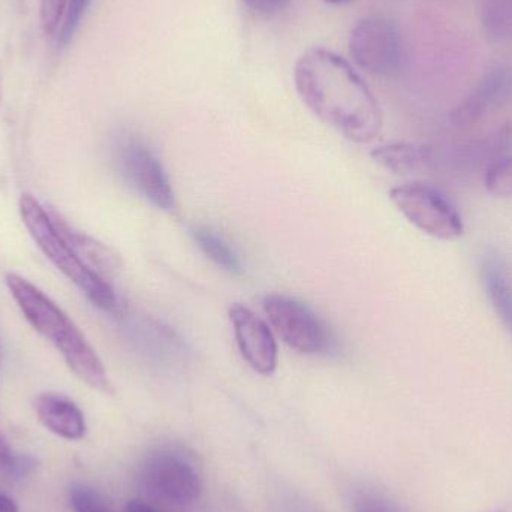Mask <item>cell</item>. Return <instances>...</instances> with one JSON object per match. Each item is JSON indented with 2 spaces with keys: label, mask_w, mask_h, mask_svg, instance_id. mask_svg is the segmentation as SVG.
<instances>
[{
  "label": "cell",
  "mask_w": 512,
  "mask_h": 512,
  "mask_svg": "<svg viewBox=\"0 0 512 512\" xmlns=\"http://www.w3.org/2000/svg\"><path fill=\"white\" fill-rule=\"evenodd\" d=\"M0 512H20V508L11 496L0 492Z\"/></svg>",
  "instance_id": "23"
},
{
  "label": "cell",
  "mask_w": 512,
  "mask_h": 512,
  "mask_svg": "<svg viewBox=\"0 0 512 512\" xmlns=\"http://www.w3.org/2000/svg\"><path fill=\"white\" fill-rule=\"evenodd\" d=\"M349 53L360 68L372 74H396L405 57L402 33L387 18H366L352 30Z\"/></svg>",
  "instance_id": "8"
},
{
  "label": "cell",
  "mask_w": 512,
  "mask_h": 512,
  "mask_svg": "<svg viewBox=\"0 0 512 512\" xmlns=\"http://www.w3.org/2000/svg\"><path fill=\"white\" fill-rule=\"evenodd\" d=\"M354 512H408L390 495L376 489H361L352 498Z\"/></svg>",
  "instance_id": "17"
},
{
  "label": "cell",
  "mask_w": 512,
  "mask_h": 512,
  "mask_svg": "<svg viewBox=\"0 0 512 512\" xmlns=\"http://www.w3.org/2000/svg\"><path fill=\"white\" fill-rule=\"evenodd\" d=\"M14 468V453H12L11 447H9L8 442H6L2 432H0V469H3V471H12Z\"/></svg>",
  "instance_id": "21"
},
{
  "label": "cell",
  "mask_w": 512,
  "mask_h": 512,
  "mask_svg": "<svg viewBox=\"0 0 512 512\" xmlns=\"http://www.w3.org/2000/svg\"><path fill=\"white\" fill-rule=\"evenodd\" d=\"M69 499L75 512H111L102 496L87 486L72 487Z\"/></svg>",
  "instance_id": "18"
},
{
  "label": "cell",
  "mask_w": 512,
  "mask_h": 512,
  "mask_svg": "<svg viewBox=\"0 0 512 512\" xmlns=\"http://www.w3.org/2000/svg\"><path fill=\"white\" fill-rule=\"evenodd\" d=\"M68 0H41V24L47 35H53L66 15Z\"/></svg>",
  "instance_id": "20"
},
{
  "label": "cell",
  "mask_w": 512,
  "mask_h": 512,
  "mask_svg": "<svg viewBox=\"0 0 512 512\" xmlns=\"http://www.w3.org/2000/svg\"><path fill=\"white\" fill-rule=\"evenodd\" d=\"M53 216L54 224L57 230L62 234L63 239L74 249L75 254L80 256L93 271L108 280V277H114L119 274L123 268V261L119 254L108 248L104 243L90 237L89 234L81 233L69 225L62 216L57 215L54 210H50Z\"/></svg>",
  "instance_id": "12"
},
{
  "label": "cell",
  "mask_w": 512,
  "mask_h": 512,
  "mask_svg": "<svg viewBox=\"0 0 512 512\" xmlns=\"http://www.w3.org/2000/svg\"><path fill=\"white\" fill-rule=\"evenodd\" d=\"M20 215L24 227L35 240L42 254L51 264L65 274L96 307L114 312L117 310V297L113 286L104 277L93 271L74 249L63 239L54 224L53 216L47 207L42 206L33 195L23 194L20 198Z\"/></svg>",
  "instance_id": "3"
},
{
  "label": "cell",
  "mask_w": 512,
  "mask_h": 512,
  "mask_svg": "<svg viewBox=\"0 0 512 512\" xmlns=\"http://www.w3.org/2000/svg\"><path fill=\"white\" fill-rule=\"evenodd\" d=\"M0 99H2V78H0Z\"/></svg>",
  "instance_id": "26"
},
{
  "label": "cell",
  "mask_w": 512,
  "mask_h": 512,
  "mask_svg": "<svg viewBox=\"0 0 512 512\" xmlns=\"http://www.w3.org/2000/svg\"><path fill=\"white\" fill-rule=\"evenodd\" d=\"M245 2L254 11L271 12L274 9L280 8L285 0H245Z\"/></svg>",
  "instance_id": "22"
},
{
  "label": "cell",
  "mask_w": 512,
  "mask_h": 512,
  "mask_svg": "<svg viewBox=\"0 0 512 512\" xmlns=\"http://www.w3.org/2000/svg\"><path fill=\"white\" fill-rule=\"evenodd\" d=\"M6 286L27 322L60 352L69 369L93 390L113 393L104 363L74 321L24 277L9 273Z\"/></svg>",
  "instance_id": "2"
},
{
  "label": "cell",
  "mask_w": 512,
  "mask_h": 512,
  "mask_svg": "<svg viewBox=\"0 0 512 512\" xmlns=\"http://www.w3.org/2000/svg\"><path fill=\"white\" fill-rule=\"evenodd\" d=\"M391 203L417 230L442 242L465 234L462 215L450 197L427 183H408L390 191Z\"/></svg>",
  "instance_id": "5"
},
{
  "label": "cell",
  "mask_w": 512,
  "mask_h": 512,
  "mask_svg": "<svg viewBox=\"0 0 512 512\" xmlns=\"http://www.w3.org/2000/svg\"><path fill=\"white\" fill-rule=\"evenodd\" d=\"M240 354L259 375L271 376L277 369V343L267 322L249 307L233 304L228 310Z\"/></svg>",
  "instance_id": "9"
},
{
  "label": "cell",
  "mask_w": 512,
  "mask_h": 512,
  "mask_svg": "<svg viewBox=\"0 0 512 512\" xmlns=\"http://www.w3.org/2000/svg\"><path fill=\"white\" fill-rule=\"evenodd\" d=\"M480 276L484 291L504 327L512 334V273L498 252L481 256Z\"/></svg>",
  "instance_id": "13"
},
{
  "label": "cell",
  "mask_w": 512,
  "mask_h": 512,
  "mask_svg": "<svg viewBox=\"0 0 512 512\" xmlns=\"http://www.w3.org/2000/svg\"><path fill=\"white\" fill-rule=\"evenodd\" d=\"M295 87L306 107L348 140L372 143L381 132L382 111L372 90L333 51L307 50L295 65Z\"/></svg>",
  "instance_id": "1"
},
{
  "label": "cell",
  "mask_w": 512,
  "mask_h": 512,
  "mask_svg": "<svg viewBox=\"0 0 512 512\" xmlns=\"http://www.w3.org/2000/svg\"><path fill=\"white\" fill-rule=\"evenodd\" d=\"M490 512H507V511H504V510H495V511H490Z\"/></svg>",
  "instance_id": "27"
},
{
  "label": "cell",
  "mask_w": 512,
  "mask_h": 512,
  "mask_svg": "<svg viewBox=\"0 0 512 512\" xmlns=\"http://www.w3.org/2000/svg\"><path fill=\"white\" fill-rule=\"evenodd\" d=\"M140 481L150 496L168 504H192L203 492L200 462L180 445L150 451L141 463Z\"/></svg>",
  "instance_id": "4"
},
{
  "label": "cell",
  "mask_w": 512,
  "mask_h": 512,
  "mask_svg": "<svg viewBox=\"0 0 512 512\" xmlns=\"http://www.w3.org/2000/svg\"><path fill=\"white\" fill-rule=\"evenodd\" d=\"M325 2H328V3H346V2H351V0H325Z\"/></svg>",
  "instance_id": "25"
},
{
  "label": "cell",
  "mask_w": 512,
  "mask_h": 512,
  "mask_svg": "<svg viewBox=\"0 0 512 512\" xmlns=\"http://www.w3.org/2000/svg\"><path fill=\"white\" fill-rule=\"evenodd\" d=\"M35 412L39 423L65 441H81L86 435L83 411L68 397L44 393L36 397Z\"/></svg>",
  "instance_id": "11"
},
{
  "label": "cell",
  "mask_w": 512,
  "mask_h": 512,
  "mask_svg": "<svg viewBox=\"0 0 512 512\" xmlns=\"http://www.w3.org/2000/svg\"><path fill=\"white\" fill-rule=\"evenodd\" d=\"M373 161L385 170L400 176L423 173L433 162L429 147L412 143H391L376 147L372 152Z\"/></svg>",
  "instance_id": "14"
},
{
  "label": "cell",
  "mask_w": 512,
  "mask_h": 512,
  "mask_svg": "<svg viewBox=\"0 0 512 512\" xmlns=\"http://www.w3.org/2000/svg\"><path fill=\"white\" fill-rule=\"evenodd\" d=\"M114 165L126 183L156 209H176L170 177L158 156L140 138L125 135L113 149Z\"/></svg>",
  "instance_id": "7"
},
{
  "label": "cell",
  "mask_w": 512,
  "mask_h": 512,
  "mask_svg": "<svg viewBox=\"0 0 512 512\" xmlns=\"http://www.w3.org/2000/svg\"><path fill=\"white\" fill-rule=\"evenodd\" d=\"M265 315L277 336L289 348L303 355H327L334 349V337L325 322L303 301L282 294H270L262 301Z\"/></svg>",
  "instance_id": "6"
},
{
  "label": "cell",
  "mask_w": 512,
  "mask_h": 512,
  "mask_svg": "<svg viewBox=\"0 0 512 512\" xmlns=\"http://www.w3.org/2000/svg\"><path fill=\"white\" fill-rule=\"evenodd\" d=\"M484 186L493 197L512 198V156H498L487 165Z\"/></svg>",
  "instance_id": "16"
},
{
  "label": "cell",
  "mask_w": 512,
  "mask_h": 512,
  "mask_svg": "<svg viewBox=\"0 0 512 512\" xmlns=\"http://www.w3.org/2000/svg\"><path fill=\"white\" fill-rule=\"evenodd\" d=\"M512 96V74L508 69H498L487 75L480 86L451 113L456 126H471L483 119L489 111L505 104Z\"/></svg>",
  "instance_id": "10"
},
{
  "label": "cell",
  "mask_w": 512,
  "mask_h": 512,
  "mask_svg": "<svg viewBox=\"0 0 512 512\" xmlns=\"http://www.w3.org/2000/svg\"><path fill=\"white\" fill-rule=\"evenodd\" d=\"M92 0H69L68 11L65 15V23L60 30V44H68L74 38L75 32L86 14Z\"/></svg>",
  "instance_id": "19"
},
{
  "label": "cell",
  "mask_w": 512,
  "mask_h": 512,
  "mask_svg": "<svg viewBox=\"0 0 512 512\" xmlns=\"http://www.w3.org/2000/svg\"><path fill=\"white\" fill-rule=\"evenodd\" d=\"M126 512H156L150 505L143 501H131L126 505Z\"/></svg>",
  "instance_id": "24"
},
{
  "label": "cell",
  "mask_w": 512,
  "mask_h": 512,
  "mask_svg": "<svg viewBox=\"0 0 512 512\" xmlns=\"http://www.w3.org/2000/svg\"><path fill=\"white\" fill-rule=\"evenodd\" d=\"M191 236L197 243L198 248L204 252V255L209 256L222 270L231 274L243 273V265L239 255L212 228L195 225L191 228Z\"/></svg>",
  "instance_id": "15"
}]
</instances>
